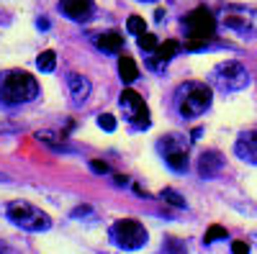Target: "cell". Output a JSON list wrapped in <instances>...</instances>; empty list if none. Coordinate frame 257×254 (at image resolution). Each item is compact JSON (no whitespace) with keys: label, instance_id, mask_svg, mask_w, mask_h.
Returning a JSON list of instances; mask_svg holds the SVG:
<instances>
[{"label":"cell","instance_id":"obj_1","mask_svg":"<svg viewBox=\"0 0 257 254\" xmlns=\"http://www.w3.org/2000/svg\"><path fill=\"white\" fill-rule=\"evenodd\" d=\"M39 82L26 70H6L0 72V103L3 105H24L36 100Z\"/></svg>","mask_w":257,"mask_h":254},{"label":"cell","instance_id":"obj_2","mask_svg":"<svg viewBox=\"0 0 257 254\" xmlns=\"http://www.w3.org/2000/svg\"><path fill=\"white\" fill-rule=\"evenodd\" d=\"M185 26V49L188 52H198L206 49V44L216 36V18L206 6H198L193 13L183 18Z\"/></svg>","mask_w":257,"mask_h":254},{"label":"cell","instance_id":"obj_3","mask_svg":"<svg viewBox=\"0 0 257 254\" xmlns=\"http://www.w3.org/2000/svg\"><path fill=\"white\" fill-rule=\"evenodd\" d=\"M211 100H213V93L206 82H183L180 88L175 90V108L183 118H196V116H203L208 108H211Z\"/></svg>","mask_w":257,"mask_h":254},{"label":"cell","instance_id":"obj_4","mask_svg":"<svg viewBox=\"0 0 257 254\" xmlns=\"http://www.w3.org/2000/svg\"><path fill=\"white\" fill-rule=\"evenodd\" d=\"M6 216L11 218V223L21 226L24 231H34V234H39V231H47V228L52 226V218L44 213V210L34 208V205L26 203V200H13V203H8Z\"/></svg>","mask_w":257,"mask_h":254},{"label":"cell","instance_id":"obj_5","mask_svg":"<svg viewBox=\"0 0 257 254\" xmlns=\"http://www.w3.org/2000/svg\"><path fill=\"white\" fill-rule=\"evenodd\" d=\"M211 82L224 93H237L249 85V75L242 62H221L211 70Z\"/></svg>","mask_w":257,"mask_h":254},{"label":"cell","instance_id":"obj_6","mask_svg":"<svg viewBox=\"0 0 257 254\" xmlns=\"http://www.w3.org/2000/svg\"><path fill=\"white\" fill-rule=\"evenodd\" d=\"M111 239L116 246L121 249H128V251H134V249H142L147 244V228L144 223L134 221V218H121L111 226Z\"/></svg>","mask_w":257,"mask_h":254},{"label":"cell","instance_id":"obj_7","mask_svg":"<svg viewBox=\"0 0 257 254\" xmlns=\"http://www.w3.org/2000/svg\"><path fill=\"white\" fill-rule=\"evenodd\" d=\"M221 24L239 36H257V11L247 6H224Z\"/></svg>","mask_w":257,"mask_h":254},{"label":"cell","instance_id":"obj_8","mask_svg":"<svg viewBox=\"0 0 257 254\" xmlns=\"http://www.w3.org/2000/svg\"><path fill=\"white\" fill-rule=\"evenodd\" d=\"M118 105H121V111L126 116V121L134 126V129L144 131L149 129V123H152V118H149V108H147V103L139 93L134 90H123L121 98H118Z\"/></svg>","mask_w":257,"mask_h":254},{"label":"cell","instance_id":"obj_9","mask_svg":"<svg viewBox=\"0 0 257 254\" xmlns=\"http://www.w3.org/2000/svg\"><path fill=\"white\" fill-rule=\"evenodd\" d=\"M157 149L162 152L167 167L173 169V172H185V169H188V149H185V146H180V141L175 136H165L157 144Z\"/></svg>","mask_w":257,"mask_h":254},{"label":"cell","instance_id":"obj_10","mask_svg":"<svg viewBox=\"0 0 257 254\" xmlns=\"http://www.w3.org/2000/svg\"><path fill=\"white\" fill-rule=\"evenodd\" d=\"M59 11L75 24H88V21L95 18L93 0H59Z\"/></svg>","mask_w":257,"mask_h":254},{"label":"cell","instance_id":"obj_11","mask_svg":"<svg viewBox=\"0 0 257 254\" xmlns=\"http://www.w3.org/2000/svg\"><path fill=\"white\" fill-rule=\"evenodd\" d=\"M178 52H180V41L167 39L165 44H157L155 52H149V57H147V67H149V70H162V67H165Z\"/></svg>","mask_w":257,"mask_h":254},{"label":"cell","instance_id":"obj_12","mask_svg":"<svg viewBox=\"0 0 257 254\" xmlns=\"http://www.w3.org/2000/svg\"><path fill=\"white\" fill-rule=\"evenodd\" d=\"M234 152L247 164H257V131H244L234 141Z\"/></svg>","mask_w":257,"mask_h":254},{"label":"cell","instance_id":"obj_13","mask_svg":"<svg viewBox=\"0 0 257 254\" xmlns=\"http://www.w3.org/2000/svg\"><path fill=\"white\" fill-rule=\"evenodd\" d=\"M67 88H70V98H72V105H82L90 95V82L88 77H82L77 72H70L67 75Z\"/></svg>","mask_w":257,"mask_h":254},{"label":"cell","instance_id":"obj_14","mask_svg":"<svg viewBox=\"0 0 257 254\" xmlns=\"http://www.w3.org/2000/svg\"><path fill=\"white\" fill-rule=\"evenodd\" d=\"M221 167H224V157L219 152H203L201 159H198V172L201 177L206 180H213L219 172H221Z\"/></svg>","mask_w":257,"mask_h":254},{"label":"cell","instance_id":"obj_15","mask_svg":"<svg viewBox=\"0 0 257 254\" xmlns=\"http://www.w3.org/2000/svg\"><path fill=\"white\" fill-rule=\"evenodd\" d=\"M95 44H98V49L105 52V54H118V52L123 49V36H121L118 31H105V34H100V36L95 39Z\"/></svg>","mask_w":257,"mask_h":254},{"label":"cell","instance_id":"obj_16","mask_svg":"<svg viewBox=\"0 0 257 254\" xmlns=\"http://www.w3.org/2000/svg\"><path fill=\"white\" fill-rule=\"evenodd\" d=\"M36 139H39L41 144H47L52 152H75V146L64 141V134L59 136V134H54V131H49V129H47V131H39V134H36Z\"/></svg>","mask_w":257,"mask_h":254},{"label":"cell","instance_id":"obj_17","mask_svg":"<svg viewBox=\"0 0 257 254\" xmlns=\"http://www.w3.org/2000/svg\"><path fill=\"white\" fill-rule=\"evenodd\" d=\"M118 77L123 82H134L139 77V67H137V62L132 57H126V54L118 57Z\"/></svg>","mask_w":257,"mask_h":254},{"label":"cell","instance_id":"obj_18","mask_svg":"<svg viewBox=\"0 0 257 254\" xmlns=\"http://www.w3.org/2000/svg\"><path fill=\"white\" fill-rule=\"evenodd\" d=\"M36 67H39L41 72H54V67H57V54H54L52 49L41 52V54L36 57Z\"/></svg>","mask_w":257,"mask_h":254},{"label":"cell","instance_id":"obj_19","mask_svg":"<svg viewBox=\"0 0 257 254\" xmlns=\"http://www.w3.org/2000/svg\"><path fill=\"white\" fill-rule=\"evenodd\" d=\"M219 239H229L226 228L224 226H211L206 231V236H203V244H213V241H219Z\"/></svg>","mask_w":257,"mask_h":254},{"label":"cell","instance_id":"obj_20","mask_svg":"<svg viewBox=\"0 0 257 254\" xmlns=\"http://www.w3.org/2000/svg\"><path fill=\"white\" fill-rule=\"evenodd\" d=\"M126 29H128V34H137V36H142V34L147 31V24H144V18L132 16V18L126 21Z\"/></svg>","mask_w":257,"mask_h":254},{"label":"cell","instance_id":"obj_21","mask_svg":"<svg viewBox=\"0 0 257 254\" xmlns=\"http://www.w3.org/2000/svg\"><path fill=\"white\" fill-rule=\"evenodd\" d=\"M162 198H165L170 205H175V208H185V198H180V193H175L173 187H165V190H162Z\"/></svg>","mask_w":257,"mask_h":254},{"label":"cell","instance_id":"obj_22","mask_svg":"<svg viewBox=\"0 0 257 254\" xmlns=\"http://www.w3.org/2000/svg\"><path fill=\"white\" fill-rule=\"evenodd\" d=\"M137 44H139V49H144V52H155L157 49V39H155V34H142L139 39H137Z\"/></svg>","mask_w":257,"mask_h":254},{"label":"cell","instance_id":"obj_23","mask_svg":"<svg viewBox=\"0 0 257 254\" xmlns=\"http://www.w3.org/2000/svg\"><path fill=\"white\" fill-rule=\"evenodd\" d=\"M98 126L105 131H116V118L111 113H103V116H98Z\"/></svg>","mask_w":257,"mask_h":254},{"label":"cell","instance_id":"obj_24","mask_svg":"<svg viewBox=\"0 0 257 254\" xmlns=\"http://www.w3.org/2000/svg\"><path fill=\"white\" fill-rule=\"evenodd\" d=\"M90 169H93L95 175H108V172H111V167L105 164V162H100V159H93V162H90Z\"/></svg>","mask_w":257,"mask_h":254},{"label":"cell","instance_id":"obj_25","mask_svg":"<svg viewBox=\"0 0 257 254\" xmlns=\"http://www.w3.org/2000/svg\"><path fill=\"white\" fill-rule=\"evenodd\" d=\"M162 249H165V251H185V244H183V241H175V239H167V241L162 244Z\"/></svg>","mask_w":257,"mask_h":254},{"label":"cell","instance_id":"obj_26","mask_svg":"<svg viewBox=\"0 0 257 254\" xmlns=\"http://www.w3.org/2000/svg\"><path fill=\"white\" fill-rule=\"evenodd\" d=\"M231 251H234V254H244V251H249V244H244V241H234V244H231Z\"/></svg>","mask_w":257,"mask_h":254},{"label":"cell","instance_id":"obj_27","mask_svg":"<svg viewBox=\"0 0 257 254\" xmlns=\"http://www.w3.org/2000/svg\"><path fill=\"white\" fill-rule=\"evenodd\" d=\"M85 213H90V208H88V205H80V208L72 210V218H80V216H85Z\"/></svg>","mask_w":257,"mask_h":254},{"label":"cell","instance_id":"obj_28","mask_svg":"<svg viewBox=\"0 0 257 254\" xmlns=\"http://www.w3.org/2000/svg\"><path fill=\"white\" fill-rule=\"evenodd\" d=\"M18 126H13V123H3L0 121V134H8V131H16Z\"/></svg>","mask_w":257,"mask_h":254},{"label":"cell","instance_id":"obj_29","mask_svg":"<svg viewBox=\"0 0 257 254\" xmlns=\"http://www.w3.org/2000/svg\"><path fill=\"white\" fill-rule=\"evenodd\" d=\"M36 26H39L41 31H47V29H49V21H47V18H39V21H36Z\"/></svg>","mask_w":257,"mask_h":254},{"label":"cell","instance_id":"obj_30","mask_svg":"<svg viewBox=\"0 0 257 254\" xmlns=\"http://www.w3.org/2000/svg\"><path fill=\"white\" fill-rule=\"evenodd\" d=\"M162 18H165V8H157V11H155V21H157V24H160Z\"/></svg>","mask_w":257,"mask_h":254},{"label":"cell","instance_id":"obj_31","mask_svg":"<svg viewBox=\"0 0 257 254\" xmlns=\"http://www.w3.org/2000/svg\"><path fill=\"white\" fill-rule=\"evenodd\" d=\"M126 182H128V180H126L123 175H116V185H126Z\"/></svg>","mask_w":257,"mask_h":254},{"label":"cell","instance_id":"obj_32","mask_svg":"<svg viewBox=\"0 0 257 254\" xmlns=\"http://www.w3.org/2000/svg\"><path fill=\"white\" fill-rule=\"evenodd\" d=\"M139 3H157V0H139Z\"/></svg>","mask_w":257,"mask_h":254}]
</instances>
